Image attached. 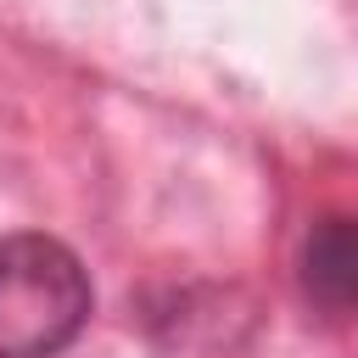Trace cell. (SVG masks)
Listing matches in <instances>:
<instances>
[{
    "label": "cell",
    "instance_id": "obj_1",
    "mask_svg": "<svg viewBox=\"0 0 358 358\" xmlns=\"http://www.w3.org/2000/svg\"><path fill=\"white\" fill-rule=\"evenodd\" d=\"M95 291L56 235L0 241V358H56L90 324Z\"/></svg>",
    "mask_w": 358,
    "mask_h": 358
},
{
    "label": "cell",
    "instance_id": "obj_2",
    "mask_svg": "<svg viewBox=\"0 0 358 358\" xmlns=\"http://www.w3.org/2000/svg\"><path fill=\"white\" fill-rule=\"evenodd\" d=\"M302 291L319 313L341 319L358 296V246H352V218L330 213L308 229V246H302Z\"/></svg>",
    "mask_w": 358,
    "mask_h": 358
}]
</instances>
